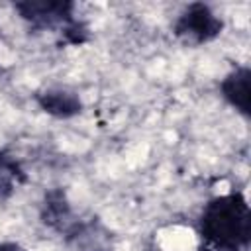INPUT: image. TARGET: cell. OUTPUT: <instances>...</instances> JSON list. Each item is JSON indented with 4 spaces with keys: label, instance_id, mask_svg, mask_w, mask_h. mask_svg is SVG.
<instances>
[{
    "label": "cell",
    "instance_id": "cell-5",
    "mask_svg": "<svg viewBox=\"0 0 251 251\" xmlns=\"http://www.w3.org/2000/svg\"><path fill=\"white\" fill-rule=\"evenodd\" d=\"M33 100L45 114L59 120H69L82 112V100L76 94V90L61 84L37 90L33 94Z\"/></svg>",
    "mask_w": 251,
    "mask_h": 251
},
{
    "label": "cell",
    "instance_id": "cell-8",
    "mask_svg": "<svg viewBox=\"0 0 251 251\" xmlns=\"http://www.w3.org/2000/svg\"><path fill=\"white\" fill-rule=\"evenodd\" d=\"M0 251H29L16 241H0Z\"/></svg>",
    "mask_w": 251,
    "mask_h": 251
},
{
    "label": "cell",
    "instance_id": "cell-4",
    "mask_svg": "<svg viewBox=\"0 0 251 251\" xmlns=\"http://www.w3.org/2000/svg\"><path fill=\"white\" fill-rule=\"evenodd\" d=\"M39 216L47 227H51L53 231L63 235L67 241L73 239V235L80 229V226L84 222L75 214V210L71 208V204L61 188H53V190L45 192Z\"/></svg>",
    "mask_w": 251,
    "mask_h": 251
},
{
    "label": "cell",
    "instance_id": "cell-6",
    "mask_svg": "<svg viewBox=\"0 0 251 251\" xmlns=\"http://www.w3.org/2000/svg\"><path fill=\"white\" fill-rule=\"evenodd\" d=\"M222 98L235 108L243 118L251 116V69L247 65H237L220 82Z\"/></svg>",
    "mask_w": 251,
    "mask_h": 251
},
{
    "label": "cell",
    "instance_id": "cell-1",
    "mask_svg": "<svg viewBox=\"0 0 251 251\" xmlns=\"http://www.w3.org/2000/svg\"><path fill=\"white\" fill-rule=\"evenodd\" d=\"M198 251H249L251 208L241 190L210 198L198 218Z\"/></svg>",
    "mask_w": 251,
    "mask_h": 251
},
{
    "label": "cell",
    "instance_id": "cell-3",
    "mask_svg": "<svg viewBox=\"0 0 251 251\" xmlns=\"http://www.w3.org/2000/svg\"><path fill=\"white\" fill-rule=\"evenodd\" d=\"M224 31V20L204 2L188 4L173 24V33L184 45H204Z\"/></svg>",
    "mask_w": 251,
    "mask_h": 251
},
{
    "label": "cell",
    "instance_id": "cell-2",
    "mask_svg": "<svg viewBox=\"0 0 251 251\" xmlns=\"http://www.w3.org/2000/svg\"><path fill=\"white\" fill-rule=\"evenodd\" d=\"M76 4L73 0H22L14 2L18 16L29 25L31 31L55 33L57 45H84L90 39L86 22L75 16Z\"/></svg>",
    "mask_w": 251,
    "mask_h": 251
},
{
    "label": "cell",
    "instance_id": "cell-7",
    "mask_svg": "<svg viewBox=\"0 0 251 251\" xmlns=\"http://www.w3.org/2000/svg\"><path fill=\"white\" fill-rule=\"evenodd\" d=\"M27 182L22 163L6 149H0V200H8L20 184Z\"/></svg>",
    "mask_w": 251,
    "mask_h": 251
}]
</instances>
